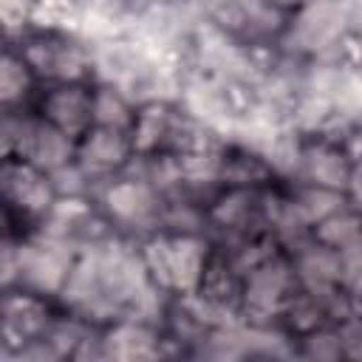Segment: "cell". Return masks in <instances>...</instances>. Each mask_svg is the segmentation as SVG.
<instances>
[{
	"instance_id": "6da1fadb",
	"label": "cell",
	"mask_w": 362,
	"mask_h": 362,
	"mask_svg": "<svg viewBox=\"0 0 362 362\" xmlns=\"http://www.w3.org/2000/svg\"><path fill=\"white\" fill-rule=\"evenodd\" d=\"M150 286L164 297H195L212 240L204 232L156 229L136 240Z\"/></svg>"
},
{
	"instance_id": "7a4b0ae2",
	"label": "cell",
	"mask_w": 362,
	"mask_h": 362,
	"mask_svg": "<svg viewBox=\"0 0 362 362\" xmlns=\"http://www.w3.org/2000/svg\"><path fill=\"white\" fill-rule=\"evenodd\" d=\"M93 198H96L102 215L110 221V226L122 238L141 240L144 235H150L161 226L164 195L139 161L130 170H124L122 175L99 184L93 189Z\"/></svg>"
},
{
	"instance_id": "3957f363",
	"label": "cell",
	"mask_w": 362,
	"mask_h": 362,
	"mask_svg": "<svg viewBox=\"0 0 362 362\" xmlns=\"http://www.w3.org/2000/svg\"><path fill=\"white\" fill-rule=\"evenodd\" d=\"M11 42L31 71L37 74L40 85L54 82H96L93 68V45L76 31L59 28H28Z\"/></svg>"
},
{
	"instance_id": "277c9868",
	"label": "cell",
	"mask_w": 362,
	"mask_h": 362,
	"mask_svg": "<svg viewBox=\"0 0 362 362\" xmlns=\"http://www.w3.org/2000/svg\"><path fill=\"white\" fill-rule=\"evenodd\" d=\"M0 189H3L6 238H17V240L34 235L48 221L59 198L54 175L23 158H3Z\"/></svg>"
},
{
	"instance_id": "5b68a950",
	"label": "cell",
	"mask_w": 362,
	"mask_h": 362,
	"mask_svg": "<svg viewBox=\"0 0 362 362\" xmlns=\"http://www.w3.org/2000/svg\"><path fill=\"white\" fill-rule=\"evenodd\" d=\"M62 314L65 305L59 297L25 286L3 288V359L20 362L34 342L51 334Z\"/></svg>"
},
{
	"instance_id": "8992f818",
	"label": "cell",
	"mask_w": 362,
	"mask_h": 362,
	"mask_svg": "<svg viewBox=\"0 0 362 362\" xmlns=\"http://www.w3.org/2000/svg\"><path fill=\"white\" fill-rule=\"evenodd\" d=\"M356 161L337 133H297V158L288 181L348 192Z\"/></svg>"
},
{
	"instance_id": "52a82bcc",
	"label": "cell",
	"mask_w": 362,
	"mask_h": 362,
	"mask_svg": "<svg viewBox=\"0 0 362 362\" xmlns=\"http://www.w3.org/2000/svg\"><path fill=\"white\" fill-rule=\"evenodd\" d=\"M74 164L96 189L99 184L122 175L136 164L130 130L110 124H90L74 141Z\"/></svg>"
},
{
	"instance_id": "ba28073f",
	"label": "cell",
	"mask_w": 362,
	"mask_h": 362,
	"mask_svg": "<svg viewBox=\"0 0 362 362\" xmlns=\"http://www.w3.org/2000/svg\"><path fill=\"white\" fill-rule=\"evenodd\" d=\"M93 96L96 82H54L40 85L31 110L57 127L62 136L76 141L93 124Z\"/></svg>"
},
{
	"instance_id": "9c48e42d",
	"label": "cell",
	"mask_w": 362,
	"mask_h": 362,
	"mask_svg": "<svg viewBox=\"0 0 362 362\" xmlns=\"http://www.w3.org/2000/svg\"><path fill=\"white\" fill-rule=\"evenodd\" d=\"M37 90H40L37 74L31 71L25 57L11 42H6L3 59H0V107H3V113L31 110Z\"/></svg>"
},
{
	"instance_id": "30bf717a",
	"label": "cell",
	"mask_w": 362,
	"mask_h": 362,
	"mask_svg": "<svg viewBox=\"0 0 362 362\" xmlns=\"http://www.w3.org/2000/svg\"><path fill=\"white\" fill-rule=\"evenodd\" d=\"M136 113V102L116 85L110 82H96V96H93V124H110V127H124L130 130Z\"/></svg>"
},
{
	"instance_id": "8fae6325",
	"label": "cell",
	"mask_w": 362,
	"mask_h": 362,
	"mask_svg": "<svg viewBox=\"0 0 362 362\" xmlns=\"http://www.w3.org/2000/svg\"><path fill=\"white\" fill-rule=\"evenodd\" d=\"M37 0H0V20L6 28V40L20 37L34 25Z\"/></svg>"
}]
</instances>
